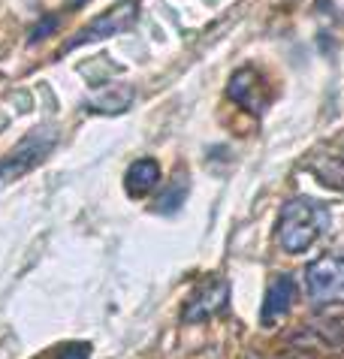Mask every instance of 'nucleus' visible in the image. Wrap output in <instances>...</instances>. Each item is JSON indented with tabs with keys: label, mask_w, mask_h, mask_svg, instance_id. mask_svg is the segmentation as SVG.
<instances>
[{
	"label": "nucleus",
	"mask_w": 344,
	"mask_h": 359,
	"mask_svg": "<svg viewBox=\"0 0 344 359\" xmlns=\"http://www.w3.org/2000/svg\"><path fill=\"white\" fill-rule=\"evenodd\" d=\"M91 353V344H67V347H60L58 351V359H88Z\"/></svg>",
	"instance_id": "f8f14e48"
},
{
	"label": "nucleus",
	"mask_w": 344,
	"mask_h": 359,
	"mask_svg": "<svg viewBox=\"0 0 344 359\" xmlns=\"http://www.w3.org/2000/svg\"><path fill=\"white\" fill-rule=\"evenodd\" d=\"M293 293H296V284H293V278L290 275H275V281L269 284L266 299H263V308H260L263 326H272L278 317H284L290 311Z\"/></svg>",
	"instance_id": "0eeeda50"
},
{
	"label": "nucleus",
	"mask_w": 344,
	"mask_h": 359,
	"mask_svg": "<svg viewBox=\"0 0 344 359\" xmlns=\"http://www.w3.org/2000/svg\"><path fill=\"white\" fill-rule=\"evenodd\" d=\"M227 94L232 103H239L242 109H248V112L260 115L263 109L269 106V94H266V82H263V76L257 69H239V73H232L230 85H227Z\"/></svg>",
	"instance_id": "423d86ee"
},
{
	"label": "nucleus",
	"mask_w": 344,
	"mask_h": 359,
	"mask_svg": "<svg viewBox=\"0 0 344 359\" xmlns=\"http://www.w3.org/2000/svg\"><path fill=\"white\" fill-rule=\"evenodd\" d=\"M139 18V0H118L106 9L103 15H97L91 25H85L73 39L67 43V52L70 48H79V46H88V43H97V39H106V36H115V34H124L136 25Z\"/></svg>",
	"instance_id": "20e7f679"
},
{
	"label": "nucleus",
	"mask_w": 344,
	"mask_h": 359,
	"mask_svg": "<svg viewBox=\"0 0 344 359\" xmlns=\"http://www.w3.org/2000/svg\"><path fill=\"white\" fill-rule=\"evenodd\" d=\"M130 103H133V88L115 85V88H109V91H103L100 97L91 100V109H94V112L115 115V112H124V109H130Z\"/></svg>",
	"instance_id": "1a4fd4ad"
},
{
	"label": "nucleus",
	"mask_w": 344,
	"mask_h": 359,
	"mask_svg": "<svg viewBox=\"0 0 344 359\" xmlns=\"http://www.w3.org/2000/svg\"><path fill=\"white\" fill-rule=\"evenodd\" d=\"M230 302V284L224 278H209L197 287V293L187 299L185 305V320L187 323H199V320H209V317L220 314Z\"/></svg>",
	"instance_id": "39448f33"
},
{
	"label": "nucleus",
	"mask_w": 344,
	"mask_h": 359,
	"mask_svg": "<svg viewBox=\"0 0 344 359\" xmlns=\"http://www.w3.org/2000/svg\"><path fill=\"white\" fill-rule=\"evenodd\" d=\"M160 184V163L154 157H139L127 166L124 172V191L133 196V199H143L148 196L154 187Z\"/></svg>",
	"instance_id": "6e6552de"
},
{
	"label": "nucleus",
	"mask_w": 344,
	"mask_h": 359,
	"mask_svg": "<svg viewBox=\"0 0 344 359\" xmlns=\"http://www.w3.org/2000/svg\"><path fill=\"white\" fill-rule=\"evenodd\" d=\"M311 172H315L323 184H329L344 194V161L341 157H315V161H311Z\"/></svg>",
	"instance_id": "9d476101"
},
{
	"label": "nucleus",
	"mask_w": 344,
	"mask_h": 359,
	"mask_svg": "<svg viewBox=\"0 0 344 359\" xmlns=\"http://www.w3.org/2000/svg\"><path fill=\"white\" fill-rule=\"evenodd\" d=\"M52 27H58V15H48L43 25H37L34 31H30V43H39V39H43L48 31H52Z\"/></svg>",
	"instance_id": "ddd939ff"
},
{
	"label": "nucleus",
	"mask_w": 344,
	"mask_h": 359,
	"mask_svg": "<svg viewBox=\"0 0 344 359\" xmlns=\"http://www.w3.org/2000/svg\"><path fill=\"white\" fill-rule=\"evenodd\" d=\"M58 145V130L52 127H39V130L27 133L4 161H0V187L18 182L22 175H27L34 166H39L52 154V148Z\"/></svg>",
	"instance_id": "f03ea898"
},
{
	"label": "nucleus",
	"mask_w": 344,
	"mask_h": 359,
	"mask_svg": "<svg viewBox=\"0 0 344 359\" xmlns=\"http://www.w3.org/2000/svg\"><path fill=\"white\" fill-rule=\"evenodd\" d=\"M185 196H187V175H176L172 178V184L166 187V194L157 199V212H176V208L185 203Z\"/></svg>",
	"instance_id": "9b49d317"
},
{
	"label": "nucleus",
	"mask_w": 344,
	"mask_h": 359,
	"mask_svg": "<svg viewBox=\"0 0 344 359\" xmlns=\"http://www.w3.org/2000/svg\"><path fill=\"white\" fill-rule=\"evenodd\" d=\"M332 221L329 205L311 196H293L281 205L278 221H275V242L281 251L287 254H302L308 251L317 238L326 233Z\"/></svg>",
	"instance_id": "f257e3e1"
},
{
	"label": "nucleus",
	"mask_w": 344,
	"mask_h": 359,
	"mask_svg": "<svg viewBox=\"0 0 344 359\" xmlns=\"http://www.w3.org/2000/svg\"><path fill=\"white\" fill-rule=\"evenodd\" d=\"M305 296L315 308L344 305V257H317L305 269Z\"/></svg>",
	"instance_id": "7ed1b4c3"
}]
</instances>
